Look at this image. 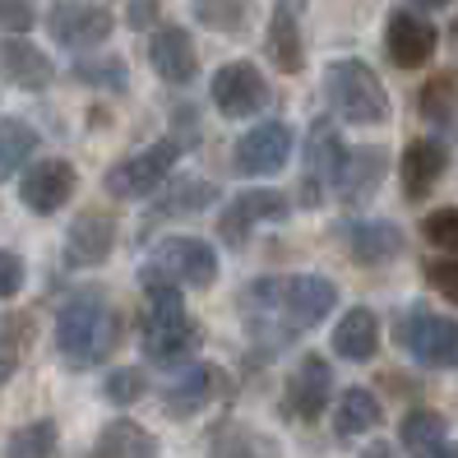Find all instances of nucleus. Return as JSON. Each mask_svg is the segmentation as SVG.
Wrapping results in <instances>:
<instances>
[{
	"label": "nucleus",
	"instance_id": "f257e3e1",
	"mask_svg": "<svg viewBox=\"0 0 458 458\" xmlns=\"http://www.w3.org/2000/svg\"><path fill=\"white\" fill-rule=\"evenodd\" d=\"M116 343H121V315L102 292L84 287L65 296V306L56 310V352L65 366L93 370L116 352Z\"/></svg>",
	"mask_w": 458,
	"mask_h": 458
},
{
	"label": "nucleus",
	"instance_id": "a211bd4d",
	"mask_svg": "<svg viewBox=\"0 0 458 458\" xmlns=\"http://www.w3.org/2000/svg\"><path fill=\"white\" fill-rule=\"evenodd\" d=\"M148 199H153L148 204V227H153V223L191 218V213L208 208L213 199H218V191H213V181H204V176H167Z\"/></svg>",
	"mask_w": 458,
	"mask_h": 458
},
{
	"label": "nucleus",
	"instance_id": "cd10ccee",
	"mask_svg": "<svg viewBox=\"0 0 458 458\" xmlns=\"http://www.w3.org/2000/svg\"><path fill=\"white\" fill-rule=\"evenodd\" d=\"M38 153V130L23 116H0V181L23 172Z\"/></svg>",
	"mask_w": 458,
	"mask_h": 458
},
{
	"label": "nucleus",
	"instance_id": "aec40b11",
	"mask_svg": "<svg viewBox=\"0 0 458 458\" xmlns=\"http://www.w3.org/2000/svg\"><path fill=\"white\" fill-rule=\"evenodd\" d=\"M389 172V153L385 148H347V163H343V176H338V199L347 208H361L375 191H380V181Z\"/></svg>",
	"mask_w": 458,
	"mask_h": 458
},
{
	"label": "nucleus",
	"instance_id": "f704fd0d",
	"mask_svg": "<svg viewBox=\"0 0 458 458\" xmlns=\"http://www.w3.org/2000/svg\"><path fill=\"white\" fill-rule=\"evenodd\" d=\"M23 334H29V319H23V315L0 319V389L10 385V375L23 361Z\"/></svg>",
	"mask_w": 458,
	"mask_h": 458
},
{
	"label": "nucleus",
	"instance_id": "7ed1b4c3",
	"mask_svg": "<svg viewBox=\"0 0 458 458\" xmlns=\"http://www.w3.org/2000/svg\"><path fill=\"white\" fill-rule=\"evenodd\" d=\"M325 93H329L334 116H343L347 125H385L394 116L389 89L380 84V74L357 56L334 61L325 70Z\"/></svg>",
	"mask_w": 458,
	"mask_h": 458
},
{
	"label": "nucleus",
	"instance_id": "dca6fc26",
	"mask_svg": "<svg viewBox=\"0 0 458 458\" xmlns=\"http://www.w3.org/2000/svg\"><path fill=\"white\" fill-rule=\"evenodd\" d=\"M148 65L157 70L163 84L181 89L199 74V51H195L191 33H185L181 23H163V29H153V38H148Z\"/></svg>",
	"mask_w": 458,
	"mask_h": 458
},
{
	"label": "nucleus",
	"instance_id": "393cba45",
	"mask_svg": "<svg viewBox=\"0 0 458 458\" xmlns=\"http://www.w3.org/2000/svg\"><path fill=\"white\" fill-rule=\"evenodd\" d=\"M334 352L343 361H370L375 352H380V319H375V310L352 306V310L338 315V325H334Z\"/></svg>",
	"mask_w": 458,
	"mask_h": 458
},
{
	"label": "nucleus",
	"instance_id": "9b49d317",
	"mask_svg": "<svg viewBox=\"0 0 458 458\" xmlns=\"http://www.w3.org/2000/svg\"><path fill=\"white\" fill-rule=\"evenodd\" d=\"M223 394H227L223 366H213V361H185V366H176L172 385L163 389V408H167V417L185 421V417L204 412L208 403H218Z\"/></svg>",
	"mask_w": 458,
	"mask_h": 458
},
{
	"label": "nucleus",
	"instance_id": "473e14b6",
	"mask_svg": "<svg viewBox=\"0 0 458 458\" xmlns=\"http://www.w3.org/2000/svg\"><path fill=\"white\" fill-rule=\"evenodd\" d=\"M195 19L213 33H246L250 0H195Z\"/></svg>",
	"mask_w": 458,
	"mask_h": 458
},
{
	"label": "nucleus",
	"instance_id": "ddd939ff",
	"mask_svg": "<svg viewBox=\"0 0 458 458\" xmlns=\"http://www.w3.org/2000/svg\"><path fill=\"white\" fill-rule=\"evenodd\" d=\"M74 191H79V172L65 163V157H38V163H29V172H23V181H19V199H23L29 213H38V218L61 213Z\"/></svg>",
	"mask_w": 458,
	"mask_h": 458
},
{
	"label": "nucleus",
	"instance_id": "39448f33",
	"mask_svg": "<svg viewBox=\"0 0 458 458\" xmlns=\"http://www.w3.org/2000/svg\"><path fill=\"white\" fill-rule=\"evenodd\" d=\"M343 163H347V144L329 116H319L306 134V148H301V185H296V199L301 208H319L329 191H338V176H343Z\"/></svg>",
	"mask_w": 458,
	"mask_h": 458
},
{
	"label": "nucleus",
	"instance_id": "2eb2a0df",
	"mask_svg": "<svg viewBox=\"0 0 458 458\" xmlns=\"http://www.w3.org/2000/svg\"><path fill=\"white\" fill-rule=\"evenodd\" d=\"M440 47L436 23L426 19V10H394L385 29V51L398 70H421Z\"/></svg>",
	"mask_w": 458,
	"mask_h": 458
},
{
	"label": "nucleus",
	"instance_id": "c9c22d12",
	"mask_svg": "<svg viewBox=\"0 0 458 458\" xmlns=\"http://www.w3.org/2000/svg\"><path fill=\"white\" fill-rule=\"evenodd\" d=\"M421 236H426L436 250L458 255V208H454V204H445V208H436V213H426Z\"/></svg>",
	"mask_w": 458,
	"mask_h": 458
},
{
	"label": "nucleus",
	"instance_id": "e433bc0d",
	"mask_svg": "<svg viewBox=\"0 0 458 458\" xmlns=\"http://www.w3.org/2000/svg\"><path fill=\"white\" fill-rule=\"evenodd\" d=\"M426 283L436 287L449 306H458V255H440L426 264Z\"/></svg>",
	"mask_w": 458,
	"mask_h": 458
},
{
	"label": "nucleus",
	"instance_id": "c756f323",
	"mask_svg": "<svg viewBox=\"0 0 458 458\" xmlns=\"http://www.w3.org/2000/svg\"><path fill=\"white\" fill-rule=\"evenodd\" d=\"M70 79L84 89H106V93H125L130 89V70L121 56H79L70 65Z\"/></svg>",
	"mask_w": 458,
	"mask_h": 458
},
{
	"label": "nucleus",
	"instance_id": "a878e982",
	"mask_svg": "<svg viewBox=\"0 0 458 458\" xmlns=\"http://www.w3.org/2000/svg\"><path fill=\"white\" fill-rule=\"evenodd\" d=\"M93 458H157V440L140 421L116 417V421L102 426V436L93 445Z\"/></svg>",
	"mask_w": 458,
	"mask_h": 458
},
{
	"label": "nucleus",
	"instance_id": "f3484780",
	"mask_svg": "<svg viewBox=\"0 0 458 458\" xmlns=\"http://www.w3.org/2000/svg\"><path fill=\"white\" fill-rule=\"evenodd\" d=\"M343 236H347V250H352L357 264L375 268V264H389L408 250V236H403L398 223L389 218H361V223H343Z\"/></svg>",
	"mask_w": 458,
	"mask_h": 458
},
{
	"label": "nucleus",
	"instance_id": "79ce46f5",
	"mask_svg": "<svg viewBox=\"0 0 458 458\" xmlns=\"http://www.w3.org/2000/svg\"><path fill=\"white\" fill-rule=\"evenodd\" d=\"M361 458H398V449H394V445H385V440H370V445L361 449Z\"/></svg>",
	"mask_w": 458,
	"mask_h": 458
},
{
	"label": "nucleus",
	"instance_id": "1a4fd4ad",
	"mask_svg": "<svg viewBox=\"0 0 458 458\" xmlns=\"http://www.w3.org/2000/svg\"><path fill=\"white\" fill-rule=\"evenodd\" d=\"M112 29H116V19L106 5H98V0H61V5L47 14V33L65 51H93L112 38Z\"/></svg>",
	"mask_w": 458,
	"mask_h": 458
},
{
	"label": "nucleus",
	"instance_id": "f8f14e48",
	"mask_svg": "<svg viewBox=\"0 0 458 458\" xmlns=\"http://www.w3.org/2000/svg\"><path fill=\"white\" fill-rule=\"evenodd\" d=\"M208 98H213V106H218L227 121H246V116H259L268 106V84H264L259 65L232 61V65H223L218 74H213Z\"/></svg>",
	"mask_w": 458,
	"mask_h": 458
},
{
	"label": "nucleus",
	"instance_id": "6e6552de",
	"mask_svg": "<svg viewBox=\"0 0 458 458\" xmlns=\"http://www.w3.org/2000/svg\"><path fill=\"white\" fill-rule=\"evenodd\" d=\"M292 148H296V134H292L287 121H259L236 140L232 167L241 176H250V181H268L292 163Z\"/></svg>",
	"mask_w": 458,
	"mask_h": 458
},
{
	"label": "nucleus",
	"instance_id": "58836bf2",
	"mask_svg": "<svg viewBox=\"0 0 458 458\" xmlns=\"http://www.w3.org/2000/svg\"><path fill=\"white\" fill-rule=\"evenodd\" d=\"M23 292V259L14 250H0V301Z\"/></svg>",
	"mask_w": 458,
	"mask_h": 458
},
{
	"label": "nucleus",
	"instance_id": "37998d69",
	"mask_svg": "<svg viewBox=\"0 0 458 458\" xmlns=\"http://www.w3.org/2000/svg\"><path fill=\"white\" fill-rule=\"evenodd\" d=\"M449 5H454V0H417V10H426V14L430 10H449Z\"/></svg>",
	"mask_w": 458,
	"mask_h": 458
},
{
	"label": "nucleus",
	"instance_id": "b1692460",
	"mask_svg": "<svg viewBox=\"0 0 458 458\" xmlns=\"http://www.w3.org/2000/svg\"><path fill=\"white\" fill-rule=\"evenodd\" d=\"M208 458H278V440L227 417L208 430Z\"/></svg>",
	"mask_w": 458,
	"mask_h": 458
},
{
	"label": "nucleus",
	"instance_id": "ea45409f",
	"mask_svg": "<svg viewBox=\"0 0 458 458\" xmlns=\"http://www.w3.org/2000/svg\"><path fill=\"white\" fill-rule=\"evenodd\" d=\"M157 10H163V0H130V10H125V23L130 29H153L157 23Z\"/></svg>",
	"mask_w": 458,
	"mask_h": 458
},
{
	"label": "nucleus",
	"instance_id": "20e7f679",
	"mask_svg": "<svg viewBox=\"0 0 458 458\" xmlns=\"http://www.w3.org/2000/svg\"><path fill=\"white\" fill-rule=\"evenodd\" d=\"M218 278V250L199 236H167L148 250L144 268H140V283H176V287H213Z\"/></svg>",
	"mask_w": 458,
	"mask_h": 458
},
{
	"label": "nucleus",
	"instance_id": "c03bdc74",
	"mask_svg": "<svg viewBox=\"0 0 458 458\" xmlns=\"http://www.w3.org/2000/svg\"><path fill=\"white\" fill-rule=\"evenodd\" d=\"M426 458H458V445H440V449H430Z\"/></svg>",
	"mask_w": 458,
	"mask_h": 458
},
{
	"label": "nucleus",
	"instance_id": "4be33fe9",
	"mask_svg": "<svg viewBox=\"0 0 458 458\" xmlns=\"http://www.w3.org/2000/svg\"><path fill=\"white\" fill-rule=\"evenodd\" d=\"M445 167H449V148L440 140H408V148H403V195L412 204L426 199L440 185Z\"/></svg>",
	"mask_w": 458,
	"mask_h": 458
},
{
	"label": "nucleus",
	"instance_id": "412c9836",
	"mask_svg": "<svg viewBox=\"0 0 458 458\" xmlns=\"http://www.w3.org/2000/svg\"><path fill=\"white\" fill-rule=\"evenodd\" d=\"M0 74H5L14 89L42 93L51 79H56V65H51V56L42 47L23 42V33H10V42H0Z\"/></svg>",
	"mask_w": 458,
	"mask_h": 458
},
{
	"label": "nucleus",
	"instance_id": "bb28decb",
	"mask_svg": "<svg viewBox=\"0 0 458 458\" xmlns=\"http://www.w3.org/2000/svg\"><path fill=\"white\" fill-rule=\"evenodd\" d=\"M449 440V421L436 408H412L408 417L398 421V445L408 449L412 458H426L430 449H440Z\"/></svg>",
	"mask_w": 458,
	"mask_h": 458
},
{
	"label": "nucleus",
	"instance_id": "4c0bfd02",
	"mask_svg": "<svg viewBox=\"0 0 458 458\" xmlns=\"http://www.w3.org/2000/svg\"><path fill=\"white\" fill-rule=\"evenodd\" d=\"M38 23L29 0H0V33H29Z\"/></svg>",
	"mask_w": 458,
	"mask_h": 458
},
{
	"label": "nucleus",
	"instance_id": "9d476101",
	"mask_svg": "<svg viewBox=\"0 0 458 458\" xmlns=\"http://www.w3.org/2000/svg\"><path fill=\"white\" fill-rule=\"evenodd\" d=\"M334 403V370L319 352H306L296 361V370L287 375V389H283V412L292 421H319Z\"/></svg>",
	"mask_w": 458,
	"mask_h": 458
},
{
	"label": "nucleus",
	"instance_id": "4468645a",
	"mask_svg": "<svg viewBox=\"0 0 458 458\" xmlns=\"http://www.w3.org/2000/svg\"><path fill=\"white\" fill-rule=\"evenodd\" d=\"M287 195L283 191H241L236 199H227L223 218H218V236L227 246H246L250 232L264 227V223H287Z\"/></svg>",
	"mask_w": 458,
	"mask_h": 458
},
{
	"label": "nucleus",
	"instance_id": "f03ea898",
	"mask_svg": "<svg viewBox=\"0 0 458 458\" xmlns=\"http://www.w3.org/2000/svg\"><path fill=\"white\" fill-rule=\"evenodd\" d=\"M176 283H144V325H140V352L144 361L176 370L199 352V319L185 310Z\"/></svg>",
	"mask_w": 458,
	"mask_h": 458
},
{
	"label": "nucleus",
	"instance_id": "c85d7f7f",
	"mask_svg": "<svg viewBox=\"0 0 458 458\" xmlns=\"http://www.w3.org/2000/svg\"><path fill=\"white\" fill-rule=\"evenodd\" d=\"M380 403H375L370 389H347L338 394V412H334V430L338 436H366V430L380 426Z\"/></svg>",
	"mask_w": 458,
	"mask_h": 458
},
{
	"label": "nucleus",
	"instance_id": "72a5a7b5",
	"mask_svg": "<svg viewBox=\"0 0 458 458\" xmlns=\"http://www.w3.org/2000/svg\"><path fill=\"white\" fill-rule=\"evenodd\" d=\"M144 394H148V375L140 366H121V370H112L102 380V398L116 403V408H134Z\"/></svg>",
	"mask_w": 458,
	"mask_h": 458
},
{
	"label": "nucleus",
	"instance_id": "5701e85b",
	"mask_svg": "<svg viewBox=\"0 0 458 458\" xmlns=\"http://www.w3.org/2000/svg\"><path fill=\"white\" fill-rule=\"evenodd\" d=\"M264 51H268V61H274L283 74H301L306 51H301V23H296V0H278L274 5Z\"/></svg>",
	"mask_w": 458,
	"mask_h": 458
},
{
	"label": "nucleus",
	"instance_id": "423d86ee",
	"mask_svg": "<svg viewBox=\"0 0 458 458\" xmlns=\"http://www.w3.org/2000/svg\"><path fill=\"white\" fill-rule=\"evenodd\" d=\"M181 153H185V148L167 134V140H157V144H148V148H140V153L121 157V163L106 167V176H102L106 195H112V199H148L157 185L176 172V157H181Z\"/></svg>",
	"mask_w": 458,
	"mask_h": 458
},
{
	"label": "nucleus",
	"instance_id": "2f4dec72",
	"mask_svg": "<svg viewBox=\"0 0 458 458\" xmlns=\"http://www.w3.org/2000/svg\"><path fill=\"white\" fill-rule=\"evenodd\" d=\"M56 449H61V430L56 421L42 417V421H29L14 430L5 445V458H56Z\"/></svg>",
	"mask_w": 458,
	"mask_h": 458
},
{
	"label": "nucleus",
	"instance_id": "7c9ffc66",
	"mask_svg": "<svg viewBox=\"0 0 458 458\" xmlns=\"http://www.w3.org/2000/svg\"><path fill=\"white\" fill-rule=\"evenodd\" d=\"M417 106H421V116H426L430 125H458V79H454V74L426 79Z\"/></svg>",
	"mask_w": 458,
	"mask_h": 458
},
{
	"label": "nucleus",
	"instance_id": "6ab92c4d",
	"mask_svg": "<svg viewBox=\"0 0 458 458\" xmlns=\"http://www.w3.org/2000/svg\"><path fill=\"white\" fill-rule=\"evenodd\" d=\"M112 246H116V223L106 218L102 208H84L65 232V259L79 264V268L102 264L106 255H112Z\"/></svg>",
	"mask_w": 458,
	"mask_h": 458
},
{
	"label": "nucleus",
	"instance_id": "a19ab883",
	"mask_svg": "<svg viewBox=\"0 0 458 458\" xmlns=\"http://www.w3.org/2000/svg\"><path fill=\"white\" fill-rule=\"evenodd\" d=\"M176 134H172V140L185 148V144H195L199 140V112H195V106H176Z\"/></svg>",
	"mask_w": 458,
	"mask_h": 458
},
{
	"label": "nucleus",
	"instance_id": "0eeeda50",
	"mask_svg": "<svg viewBox=\"0 0 458 458\" xmlns=\"http://www.w3.org/2000/svg\"><path fill=\"white\" fill-rule=\"evenodd\" d=\"M398 347L430 370H449V366H458V325L449 315L412 306L398 315Z\"/></svg>",
	"mask_w": 458,
	"mask_h": 458
}]
</instances>
